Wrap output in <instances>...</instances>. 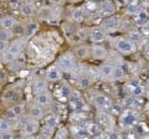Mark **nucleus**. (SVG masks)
Masks as SVG:
<instances>
[{
	"label": "nucleus",
	"mask_w": 149,
	"mask_h": 139,
	"mask_svg": "<svg viewBox=\"0 0 149 139\" xmlns=\"http://www.w3.org/2000/svg\"><path fill=\"white\" fill-rule=\"evenodd\" d=\"M22 47H24V41L16 40V41H14V42H11L6 47V54H5L6 61H13V60H15L19 55L21 54Z\"/></svg>",
	"instance_id": "obj_1"
},
{
	"label": "nucleus",
	"mask_w": 149,
	"mask_h": 139,
	"mask_svg": "<svg viewBox=\"0 0 149 139\" xmlns=\"http://www.w3.org/2000/svg\"><path fill=\"white\" fill-rule=\"evenodd\" d=\"M76 66V60L72 54H65L58 60V68L62 72H71Z\"/></svg>",
	"instance_id": "obj_2"
},
{
	"label": "nucleus",
	"mask_w": 149,
	"mask_h": 139,
	"mask_svg": "<svg viewBox=\"0 0 149 139\" xmlns=\"http://www.w3.org/2000/svg\"><path fill=\"white\" fill-rule=\"evenodd\" d=\"M116 47L119 52H122L124 55L132 54L136 51V45L133 41H130L129 39H124V38H119L116 40Z\"/></svg>",
	"instance_id": "obj_3"
},
{
	"label": "nucleus",
	"mask_w": 149,
	"mask_h": 139,
	"mask_svg": "<svg viewBox=\"0 0 149 139\" xmlns=\"http://www.w3.org/2000/svg\"><path fill=\"white\" fill-rule=\"evenodd\" d=\"M40 129V124L37 122V119H26L24 124H22V133L24 134H29V136H32L35 134L37 131Z\"/></svg>",
	"instance_id": "obj_4"
},
{
	"label": "nucleus",
	"mask_w": 149,
	"mask_h": 139,
	"mask_svg": "<svg viewBox=\"0 0 149 139\" xmlns=\"http://www.w3.org/2000/svg\"><path fill=\"white\" fill-rule=\"evenodd\" d=\"M136 123H137V115L133 112H130V111L124 112L122 117H120V124L124 128H132Z\"/></svg>",
	"instance_id": "obj_5"
},
{
	"label": "nucleus",
	"mask_w": 149,
	"mask_h": 139,
	"mask_svg": "<svg viewBox=\"0 0 149 139\" xmlns=\"http://www.w3.org/2000/svg\"><path fill=\"white\" fill-rule=\"evenodd\" d=\"M35 102H36V104L41 106V107H45V106H49L52 102V97H51L50 92L44 91V92H40V93L35 95Z\"/></svg>",
	"instance_id": "obj_6"
},
{
	"label": "nucleus",
	"mask_w": 149,
	"mask_h": 139,
	"mask_svg": "<svg viewBox=\"0 0 149 139\" xmlns=\"http://www.w3.org/2000/svg\"><path fill=\"white\" fill-rule=\"evenodd\" d=\"M90 39L93 44H101L104 41L106 34H104L103 30L100 29V27H93L90 32Z\"/></svg>",
	"instance_id": "obj_7"
},
{
	"label": "nucleus",
	"mask_w": 149,
	"mask_h": 139,
	"mask_svg": "<svg viewBox=\"0 0 149 139\" xmlns=\"http://www.w3.org/2000/svg\"><path fill=\"white\" fill-rule=\"evenodd\" d=\"M62 77V71L58 67H50L47 71H46V81L50 82H57L61 80Z\"/></svg>",
	"instance_id": "obj_8"
},
{
	"label": "nucleus",
	"mask_w": 149,
	"mask_h": 139,
	"mask_svg": "<svg viewBox=\"0 0 149 139\" xmlns=\"http://www.w3.org/2000/svg\"><path fill=\"white\" fill-rule=\"evenodd\" d=\"M93 102H95V104L101 109H108L112 106L111 99L104 95H97L95 98H93Z\"/></svg>",
	"instance_id": "obj_9"
},
{
	"label": "nucleus",
	"mask_w": 149,
	"mask_h": 139,
	"mask_svg": "<svg viewBox=\"0 0 149 139\" xmlns=\"http://www.w3.org/2000/svg\"><path fill=\"white\" fill-rule=\"evenodd\" d=\"M92 56L96 60H104L107 57V50L103 46H101L100 44H95V46L91 50Z\"/></svg>",
	"instance_id": "obj_10"
},
{
	"label": "nucleus",
	"mask_w": 149,
	"mask_h": 139,
	"mask_svg": "<svg viewBox=\"0 0 149 139\" xmlns=\"http://www.w3.org/2000/svg\"><path fill=\"white\" fill-rule=\"evenodd\" d=\"M118 29V20L117 17H108L103 21V30L108 32H114Z\"/></svg>",
	"instance_id": "obj_11"
},
{
	"label": "nucleus",
	"mask_w": 149,
	"mask_h": 139,
	"mask_svg": "<svg viewBox=\"0 0 149 139\" xmlns=\"http://www.w3.org/2000/svg\"><path fill=\"white\" fill-rule=\"evenodd\" d=\"M20 10H21V13L24 14L25 16H32V15H34V14L36 13V6L34 5V3H31V1H25V3L21 4Z\"/></svg>",
	"instance_id": "obj_12"
},
{
	"label": "nucleus",
	"mask_w": 149,
	"mask_h": 139,
	"mask_svg": "<svg viewBox=\"0 0 149 139\" xmlns=\"http://www.w3.org/2000/svg\"><path fill=\"white\" fill-rule=\"evenodd\" d=\"M47 88V85H46V80H42V78H36L32 83V91L34 93H40V92H44Z\"/></svg>",
	"instance_id": "obj_13"
},
{
	"label": "nucleus",
	"mask_w": 149,
	"mask_h": 139,
	"mask_svg": "<svg viewBox=\"0 0 149 139\" xmlns=\"http://www.w3.org/2000/svg\"><path fill=\"white\" fill-rule=\"evenodd\" d=\"M29 115L32 119H37L39 120L40 118L44 117V109L41 108V106L36 104V106H31L29 109Z\"/></svg>",
	"instance_id": "obj_14"
},
{
	"label": "nucleus",
	"mask_w": 149,
	"mask_h": 139,
	"mask_svg": "<svg viewBox=\"0 0 149 139\" xmlns=\"http://www.w3.org/2000/svg\"><path fill=\"white\" fill-rule=\"evenodd\" d=\"M113 71H114V66L113 65H109V63H106L101 67L100 72H101V77L102 78H111L112 75H113Z\"/></svg>",
	"instance_id": "obj_15"
},
{
	"label": "nucleus",
	"mask_w": 149,
	"mask_h": 139,
	"mask_svg": "<svg viewBox=\"0 0 149 139\" xmlns=\"http://www.w3.org/2000/svg\"><path fill=\"white\" fill-rule=\"evenodd\" d=\"M149 20V16L147 11L144 10H138L137 14H136V24L137 25H144L146 22H148Z\"/></svg>",
	"instance_id": "obj_16"
},
{
	"label": "nucleus",
	"mask_w": 149,
	"mask_h": 139,
	"mask_svg": "<svg viewBox=\"0 0 149 139\" xmlns=\"http://www.w3.org/2000/svg\"><path fill=\"white\" fill-rule=\"evenodd\" d=\"M0 24H1L3 29L10 30V29H13V27L15 26V19H14L13 16H5V17H3L1 19Z\"/></svg>",
	"instance_id": "obj_17"
},
{
	"label": "nucleus",
	"mask_w": 149,
	"mask_h": 139,
	"mask_svg": "<svg viewBox=\"0 0 149 139\" xmlns=\"http://www.w3.org/2000/svg\"><path fill=\"white\" fill-rule=\"evenodd\" d=\"M13 126L9 122V119L6 118H0V134L1 133H6V132H11Z\"/></svg>",
	"instance_id": "obj_18"
},
{
	"label": "nucleus",
	"mask_w": 149,
	"mask_h": 139,
	"mask_svg": "<svg viewBox=\"0 0 149 139\" xmlns=\"http://www.w3.org/2000/svg\"><path fill=\"white\" fill-rule=\"evenodd\" d=\"M72 19L74 21H77V22L83 21V19H85V11H83V9H81V8L73 9V11H72Z\"/></svg>",
	"instance_id": "obj_19"
},
{
	"label": "nucleus",
	"mask_w": 149,
	"mask_h": 139,
	"mask_svg": "<svg viewBox=\"0 0 149 139\" xmlns=\"http://www.w3.org/2000/svg\"><path fill=\"white\" fill-rule=\"evenodd\" d=\"M101 11L103 14H112L114 11V6L111 1H103L101 4Z\"/></svg>",
	"instance_id": "obj_20"
},
{
	"label": "nucleus",
	"mask_w": 149,
	"mask_h": 139,
	"mask_svg": "<svg viewBox=\"0 0 149 139\" xmlns=\"http://www.w3.org/2000/svg\"><path fill=\"white\" fill-rule=\"evenodd\" d=\"M76 54H77V56L80 58H87L88 56H90V54H91V50L88 47H86V46H82V47H78L76 50Z\"/></svg>",
	"instance_id": "obj_21"
},
{
	"label": "nucleus",
	"mask_w": 149,
	"mask_h": 139,
	"mask_svg": "<svg viewBox=\"0 0 149 139\" xmlns=\"http://www.w3.org/2000/svg\"><path fill=\"white\" fill-rule=\"evenodd\" d=\"M60 93H61V97L63 99H68L70 95H71V88L65 83V85H62L61 87H60Z\"/></svg>",
	"instance_id": "obj_22"
},
{
	"label": "nucleus",
	"mask_w": 149,
	"mask_h": 139,
	"mask_svg": "<svg viewBox=\"0 0 149 139\" xmlns=\"http://www.w3.org/2000/svg\"><path fill=\"white\" fill-rule=\"evenodd\" d=\"M11 32L9 31L8 29H3L0 30V42H6L8 40H10L11 38Z\"/></svg>",
	"instance_id": "obj_23"
},
{
	"label": "nucleus",
	"mask_w": 149,
	"mask_h": 139,
	"mask_svg": "<svg viewBox=\"0 0 149 139\" xmlns=\"http://www.w3.org/2000/svg\"><path fill=\"white\" fill-rule=\"evenodd\" d=\"M57 122L58 120H57V117H56V115H49L45 120V126H49V127L55 129V127L57 126Z\"/></svg>",
	"instance_id": "obj_24"
},
{
	"label": "nucleus",
	"mask_w": 149,
	"mask_h": 139,
	"mask_svg": "<svg viewBox=\"0 0 149 139\" xmlns=\"http://www.w3.org/2000/svg\"><path fill=\"white\" fill-rule=\"evenodd\" d=\"M124 76V71L122 67H114V71H113V75H112V78H114L116 81H119L122 80Z\"/></svg>",
	"instance_id": "obj_25"
},
{
	"label": "nucleus",
	"mask_w": 149,
	"mask_h": 139,
	"mask_svg": "<svg viewBox=\"0 0 149 139\" xmlns=\"http://www.w3.org/2000/svg\"><path fill=\"white\" fill-rule=\"evenodd\" d=\"M25 31H26V29H25V27L22 26V25H16V24H15V26L13 27V35H16V36L24 35Z\"/></svg>",
	"instance_id": "obj_26"
},
{
	"label": "nucleus",
	"mask_w": 149,
	"mask_h": 139,
	"mask_svg": "<svg viewBox=\"0 0 149 139\" xmlns=\"http://www.w3.org/2000/svg\"><path fill=\"white\" fill-rule=\"evenodd\" d=\"M132 93L134 95V96H141V95H143V92H144V88L141 86V85H134L133 87H132Z\"/></svg>",
	"instance_id": "obj_27"
},
{
	"label": "nucleus",
	"mask_w": 149,
	"mask_h": 139,
	"mask_svg": "<svg viewBox=\"0 0 149 139\" xmlns=\"http://www.w3.org/2000/svg\"><path fill=\"white\" fill-rule=\"evenodd\" d=\"M36 30H37V26H36L35 24H31V25H29V26L26 27V31H25V34H26V35H27V36H29V38H30V36H32V35L35 34V32H36Z\"/></svg>",
	"instance_id": "obj_28"
},
{
	"label": "nucleus",
	"mask_w": 149,
	"mask_h": 139,
	"mask_svg": "<svg viewBox=\"0 0 149 139\" xmlns=\"http://www.w3.org/2000/svg\"><path fill=\"white\" fill-rule=\"evenodd\" d=\"M141 39H142V36H141V34H139L138 31L129 32V40L130 41H141Z\"/></svg>",
	"instance_id": "obj_29"
},
{
	"label": "nucleus",
	"mask_w": 149,
	"mask_h": 139,
	"mask_svg": "<svg viewBox=\"0 0 149 139\" xmlns=\"http://www.w3.org/2000/svg\"><path fill=\"white\" fill-rule=\"evenodd\" d=\"M78 82H80V85H81L82 87H88V86L91 85V80H90V78H88L87 76H82V77H80Z\"/></svg>",
	"instance_id": "obj_30"
},
{
	"label": "nucleus",
	"mask_w": 149,
	"mask_h": 139,
	"mask_svg": "<svg viewBox=\"0 0 149 139\" xmlns=\"http://www.w3.org/2000/svg\"><path fill=\"white\" fill-rule=\"evenodd\" d=\"M22 108H24V106L22 104H16V106H14V107H11V109L14 111V113H15L17 117H20V114L22 113Z\"/></svg>",
	"instance_id": "obj_31"
},
{
	"label": "nucleus",
	"mask_w": 149,
	"mask_h": 139,
	"mask_svg": "<svg viewBox=\"0 0 149 139\" xmlns=\"http://www.w3.org/2000/svg\"><path fill=\"white\" fill-rule=\"evenodd\" d=\"M0 139H15V137H14V134L11 132H6V133L0 134Z\"/></svg>",
	"instance_id": "obj_32"
},
{
	"label": "nucleus",
	"mask_w": 149,
	"mask_h": 139,
	"mask_svg": "<svg viewBox=\"0 0 149 139\" xmlns=\"http://www.w3.org/2000/svg\"><path fill=\"white\" fill-rule=\"evenodd\" d=\"M17 118V115L14 113V111L10 108V109H8V112H6V119H16Z\"/></svg>",
	"instance_id": "obj_33"
},
{
	"label": "nucleus",
	"mask_w": 149,
	"mask_h": 139,
	"mask_svg": "<svg viewBox=\"0 0 149 139\" xmlns=\"http://www.w3.org/2000/svg\"><path fill=\"white\" fill-rule=\"evenodd\" d=\"M137 11H138V8H137L136 4H130V5L128 6V13H130V14H137Z\"/></svg>",
	"instance_id": "obj_34"
},
{
	"label": "nucleus",
	"mask_w": 149,
	"mask_h": 139,
	"mask_svg": "<svg viewBox=\"0 0 149 139\" xmlns=\"http://www.w3.org/2000/svg\"><path fill=\"white\" fill-rule=\"evenodd\" d=\"M10 5L13 8H17L19 5L21 6V4H20V0H10Z\"/></svg>",
	"instance_id": "obj_35"
},
{
	"label": "nucleus",
	"mask_w": 149,
	"mask_h": 139,
	"mask_svg": "<svg viewBox=\"0 0 149 139\" xmlns=\"http://www.w3.org/2000/svg\"><path fill=\"white\" fill-rule=\"evenodd\" d=\"M116 109V112H117V113H120V111H122V107H120V106L119 104H114L113 106V111Z\"/></svg>",
	"instance_id": "obj_36"
},
{
	"label": "nucleus",
	"mask_w": 149,
	"mask_h": 139,
	"mask_svg": "<svg viewBox=\"0 0 149 139\" xmlns=\"http://www.w3.org/2000/svg\"><path fill=\"white\" fill-rule=\"evenodd\" d=\"M21 139H34L32 136H29V134H24V136L21 137Z\"/></svg>",
	"instance_id": "obj_37"
},
{
	"label": "nucleus",
	"mask_w": 149,
	"mask_h": 139,
	"mask_svg": "<svg viewBox=\"0 0 149 139\" xmlns=\"http://www.w3.org/2000/svg\"><path fill=\"white\" fill-rule=\"evenodd\" d=\"M50 1H51V3H55V4H61L63 0H50Z\"/></svg>",
	"instance_id": "obj_38"
},
{
	"label": "nucleus",
	"mask_w": 149,
	"mask_h": 139,
	"mask_svg": "<svg viewBox=\"0 0 149 139\" xmlns=\"http://www.w3.org/2000/svg\"><path fill=\"white\" fill-rule=\"evenodd\" d=\"M34 139H45L42 136H41V137H36V138H34Z\"/></svg>",
	"instance_id": "obj_39"
},
{
	"label": "nucleus",
	"mask_w": 149,
	"mask_h": 139,
	"mask_svg": "<svg viewBox=\"0 0 149 139\" xmlns=\"http://www.w3.org/2000/svg\"><path fill=\"white\" fill-rule=\"evenodd\" d=\"M147 58L149 60V51H147Z\"/></svg>",
	"instance_id": "obj_40"
},
{
	"label": "nucleus",
	"mask_w": 149,
	"mask_h": 139,
	"mask_svg": "<svg viewBox=\"0 0 149 139\" xmlns=\"http://www.w3.org/2000/svg\"><path fill=\"white\" fill-rule=\"evenodd\" d=\"M27 1H31L32 3V1H36V0H27Z\"/></svg>",
	"instance_id": "obj_41"
},
{
	"label": "nucleus",
	"mask_w": 149,
	"mask_h": 139,
	"mask_svg": "<svg viewBox=\"0 0 149 139\" xmlns=\"http://www.w3.org/2000/svg\"><path fill=\"white\" fill-rule=\"evenodd\" d=\"M81 139H87V138H81Z\"/></svg>",
	"instance_id": "obj_42"
},
{
	"label": "nucleus",
	"mask_w": 149,
	"mask_h": 139,
	"mask_svg": "<svg viewBox=\"0 0 149 139\" xmlns=\"http://www.w3.org/2000/svg\"><path fill=\"white\" fill-rule=\"evenodd\" d=\"M148 51H149V47H148Z\"/></svg>",
	"instance_id": "obj_43"
}]
</instances>
